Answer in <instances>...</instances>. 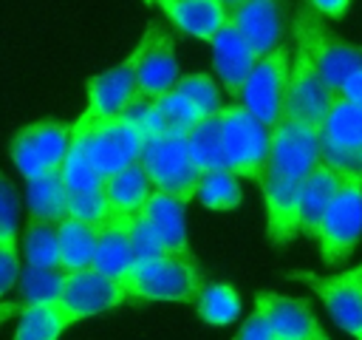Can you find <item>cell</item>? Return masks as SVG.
<instances>
[{
    "mask_svg": "<svg viewBox=\"0 0 362 340\" xmlns=\"http://www.w3.org/2000/svg\"><path fill=\"white\" fill-rule=\"evenodd\" d=\"M71 139L82 147V153L90 159L96 173L102 178L119 173L122 167L141 159L144 147V130L139 122H133L124 110L119 116L107 119H76L71 125Z\"/></svg>",
    "mask_w": 362,
    "mask_h": 340,
    "instance_id": "obj_1",
    "label": "cell"
},
{
    "mask_svg": "<svg viewBox=\"0 0 362 340\" xmlns=\"http://www.w3.org/2000/svg\"><path fill=\"white\" fill-rule=\"evenodd\" d=\"M130 298L189 303L204 286V272L192 252H164L150 261L133 264L122 278Z\"/></svg>",
    "mask_w": 362,
    "mask_h": 340,
    "instance_id": "obj_2",
    "label": "cell"
},
{
    "mask_svg": "<svg viewBox=\"0 0 362 340\" xmlns=\"http://www.w3.org/2000/svg\"><path fill=\"white\" fill-rule=\"evenodd\" d=\"M294 42L297 51H303L317 74L328 82L331 91L339 94L342 82L362 68V48L354 42H345L339 34H334L314 6H305L294 17Z\"/></svg>",
    "mask_w": 362,
    "mask_h": 340,
    "instance_id": "obj_3",
    "label": "cell"
},
{
    "mask_svg": "<svg viewBox=\"0 0 362 340\" xmlns=\"http://www.w3.org/2000/svg\"><path fill=\"white\" fill-rule=\"evenodd\" d=\"M218 142L223 170L238 178H260L269 162V128L240 102L218 108Z\"/></svg>",
    "mask_w": 362,
    "mask_h": 340,
    "instance_id": "obj_4",
    "label": "cell"
},
{
    "mask_svg": "<svg viewBox=\"0 0 362 340\" xmlns=\"http://www.w3.org/2000/svg\"><path fill=\"white\" fill-rule=\"evenodd\" d=\"M141 167L153 184V190L178 198L181 204L195 198V190L204 178V170L195 164L187 133H156L144 139L141 147Z\"/></svg>",
    "mask_w": 362,
    "mask_h": 340,
    "instance_id": "obj_5",
    "label": "cell"
},
{
    "mask_svg": "<svg viewBox=\"0 0 362 340\" xmlns=\"http://www.w3.org/2000/svg\"><path fill=\"white\" fill-rule=\"evenodd\" d=\"M362 238V178L342 176L322 221H320V252L325 266L345 261Z\"/></svg>",
    "mask_w": 362,
    "mask_h": 340,
    "instance_id": "obj_6",
    "label": "cell"
},
{
    "mask_svg": "<svg viewBox=\"0 0 362 340\" xmlns=\"http://www.w3.org/2000/svg\"><path fill=\"white\" fill-rule=\"evenodd\" d=\"M291 54L286 45H277L274 51L255 60L238 102L257 116L269 130L283 119V99H286V82H288Z\"/></svg>",
    "mask_w": 362,
    "mask_h": 340,
    "instance_id": "obj_7",
    "label": "cell"
},
{
    "mask_svg": "<svg viewBox=\"0 0 362 340\" xmlns=\"http://www.w3.org/2000/svg\"><path fill=\"white\" fill-rule=\"evenodd\" d=\"M286 278L300 280L317 298L325 303L331 320L351 334L354 340H362V264L339 272V275H317L308 269H288Z\"/></svg>",
    "mask_w": 362,
    "mask_h": 340,
    "instance_id": "obj_8",
    "label": "cell"
},
{
    "mask_svg": "<svg viewBox=\"0 0 362 340\" xmlns=\"http://www.w3.org/2000/svg\"><path fill=\"white\" fill-rule=\"evenodd\" d=\"M71 128L54 119L31 122L20 128L11 139V162L25 178L54 173L62 167L68 150H71Z\"/></svg>",
    "mask_w": 362,
    "mask_h": 340,
    "instance_id": "obj_9",
    "label": "cell"
},
{
    "mask_svg": "<svg viewBox=\"0 0 362 340\" xmlns=\"http://www.w3.org/2000/svg\"><path fill=\"white\" fill-rule=\"evenodd\" d=\"M337 96L339 94L328 88V82L317 74L311 60L294 48V62L288 68L286 99H283V119H294V122L320 128Z\"/></svg>",
    "mask_w": 362,
    "mask_h": 340,
    "instance_id": "obj_10",
    "label": "cell"
},
{
    "mask_svg": "<svg viewBox=\"0 0 362 340\" xmlns=\"http://www.w3.org/2000/svg\"><path fill=\"white\" fill-rule=\"evenodd\" d=\"M178 76L173 37L158 31V23H150L136 45V99H156L167 94Z\"/></svg>",
    "mask_w": 362,
    "mask_h": 340,
    "instance_id": "obj_11",
    "label": "cell"
},
{
    "mask_svg": "<svg viewBox=\"0 0 362 340\" xmlns=\"http://www.w3.org/2000/svg\"><path fill=\"white\" fill-rule=\"evenodd\" d=\"M274 170L305 181V176L320 164V128L280 119L269 130V162Z\"/></svg>",
    "mask_w": 362,
    "mask_h": 340,
    "instance_id": "obj_12",
    "label": "cell"
},
{
    "mask_svg": "<svg viewBox=\"0 0 362 340\" xmlns=\"http://www.w3.org/2000/svg\"><path fill=\"white\" fill-rule=\"evenodd\" d=\"M59 300L74 312L76 320H85V317L122 306L124 300H130V295L119 278L105 275L93 266H85V269L65 272Z\"/></svg>",
    "mask_w": 362,
    "mask_h": 340,
    "instance_id": "obj_13",
    "label": "cell"
},
{
    "mask_svg": "<svg viewBox=\"0 0 362 340\" xmlns=\"http://www.w3.org/2000/svg\"><path fill=\"white\" fill-rule=\"evenodd\" d=\"M260 193H263V204H266V232L269 241L283 246L291 238L300 235L297 230V204H300V178H291L280 170H274L272 164L263 167L260 178Z\"/></svg>",
    "mask_w": 362,
    "mask_h": 340,
    "instance_id": "obj_14",
    "label": "cell"
},
{
    "mask_svg": "<svg viewBox=\"0 0 362 340\" xmlns=\"http://www.w3.org/2000/svg\"><path fill=\"white\" fill-rule=\"evenodd\" d=\"M229 23L246 40L252 54L263 57L283 42V0H238L229 6Z\"/></svg>",
    "mask_w": 362,
    "mask_h": 340,
    "instance_id": "obj_15",
    "label": "cell"
},
{
    "mask_svg": "<svg viewBox=\"0 0 362 340\" xmlns=\"http://www.w3.org/2000/svg\"><path fill=\"white\" fill-rule=\"evenodd\" d=\"M85 91H88V108L82 119L119 116L136 99V51L119 65L90 76L85 82Z\"/></svg>",
    "mask_w": 362,
    "mask_h": 340,
    "instance_id": "obj_16",
    "label": "cell"
},
{
    "mask_svg": "<svg viewBox=\"0 0 362 340\" xmlns=\"http://www.w3.org/2000/svg\"><path fill=\"white\" fill-rule=\"evenodd\" d=\"M255 309L266 317L277 340H308L317 326V317L303 298L260 289L255 298Z\"/></svg>",
    "mask_w": 362,
    "mask_h": 340,
    "instance_id": "obj_17",
    "label": "cell"
},
{
    "mask_svg": "<svg viewBox=\"0 0 362 340\" xmlns=\"http://www.w3.org/2000/svg\"><path fill=\"white\" fill-rule=\"evenodd\" d=\"M209 45H212V62H215L218 79H221L223 91L238 102L240 88H243V82H246V76H249V71H252L257 57L252 54V48L246 45V40L238 34V28L232 23H226L209 40Z\"/></svg>",
    "mask_w": 362,
    "mask_h": 340,
    "instance_id": "obj_18",
    "label": "cell"
},
{
    "mask_svg": "<svg viewBox=\"0 0 362 340\" xmlns=\"http://www.w3.org/2000/svg\"><path fill=\"white\" fill-rule=\"evenodd\" d=\"M161 11L173 26L195 40H212L229 23L226 0H161Z\"/></svg>",
    "mask_w": 362,
    "mask_h": 340,
    "instance_id": "obj_19",
    "label": "cell"
},
{
    "mask_svg": "<svg viewBox=\"0 0 362 340\" xmlns=\"http://www.w3.org/2000/svg\"><path fill=\"white\" fill-rule=\"evenodd\" d=\"M339 181H342V176L337 170H331L328 164H322V162L305 176L303 187H300V204H297V230L305 238L317 241L320 221H322V215H325Z\"/></svg>",
    "mask_w": 362,
    "mask_h": 340,
    "instance_id": "obj_20",
    "label": "cell"
},
{
    "mask_svg": "<svg viewBox=\"0 0 362 340\" xmlns=\"http://www.w3.org/2000/svg\"><path fill=\"white\" fill-rule=\"evenodd\" d=\"M130 227H133V215H116V212H110L99 224L96 252H93V264H90L93 269L113 275V278H122L133 266Z\"/></svg>",
    "mask_w": 362,
    "mask_h": 340,
    "instance_id": "obj_21",
    "label": "cell"
},
{
    "mask_svg": "<svg viewBox=\"0 0 362 340\" xmlns=\"http://www.w3.org/2000/svg\"><path fill=\"white\" fill-rule=\"evenodd\" d=\"M139 212L158 232V238H161V244H164L167 252H189L187 224H184V204L178 198L153 190Z\"/></svg>",
    "mask_w": 362,
    "mask_h": 340,
    "instance_id": "obj_22",
    "label": "cell"
},
{
    "mask_svg": "<svg viewBox=\"0 0 362 340\" xmlns=\"http://www.w3.org/2000/svg\"><path fill=\"white\" fill-rule=\"evenodd\" d=\"M201 119H204V113L184 94H178L175 88H170L167 94L150 99L147 116H144V136H156V133H187Z\"/></svg>",
    "mask_w": 362,
    "mask_h": 340,
    "instance_id": "obj_23",
    "label": "cell"
},
{
    "mask_svg": "<svg viewBox=\"0 0 362 340\" xmlns=\"http://www.w3.org/2000/svg\"><path fill=\"white\" fill-rule=\"evenodd\" d=\"M102 193H105V201L110 207V212L116 215H136L147 196L153 193V184L141 167V162H133L127 167H122L119 173L107 176L105 184H102Z\"/></svg>",
    "mask_w": 362,
    "mask_h": 340,
    "instance_id": "obj_24",
    "label": "cell"
},
{
    "mask_svg": "<svg viewBox=\"0 0 362 340\" xmlns=\"http://www.w3.org/2000/svg\"><path fill=\"white\" fill-rule=\"evenodd\" d=\"M74 323H79V320L74 317V312L62 300H45V303L23 306L14 340H59V334Z\"/></svg>",
    "mask_w": 362,
    "mask_h": 340,
    "instance_id": "obj_25",
    "label": "cell"
},
{
    "mask_svg": "<svg viewBox=\"0 0 362 340\" xmlns=\"http://www.w3.org/2000/svg\"><path fill=\"white\" fill-rule=\"evenodd\" d=\"M96 235H99V224H88L79 218H59L57 221V238H59V266L65 272L74 269H85L93 264V252H96Z\"/></svg>",
    "mask_w": 362,
    "mask_h": 340,
    "instance_id": "obj_26",
    "label": "cell"
},
{
    "mask_svg": "<svg viewBox=\"0 0 362 340\" xmlns=\"http://www.w3.org/2000/svg\"><path fill=\"white\" fill-rule=\"evenodd\" d=\"M25 198H28V215L31 218H42V221H59L65 218V184L59 170L54 173H42L34 178H25Z\"/></svg>",
    "mask_w": 362,
    "mask_h": 340,
    "instance_id": "obj_27",
    "label": "cell"
},
{
    "mask_svg": "<svg viewBox=\"0 0 362 340\" xmlns=\"http://www.w3.org/2000/svg\"><path fill=\"white\" fill-rule=\"evenodd\" d=\"M320 136L337 144L362 147V108L337 96L320 125Z\"/></svg>",
    "mask_w": 362,
    "mask_h": 340,
    "instance_id": "obj_28",
    "label": "cell"
},
{
    "mask_svg": "<svg viewBox=\"0 0 362 340\" xmlns=\"http://www.w3.org/2000/svg\"><path fill=\"white\" fill-rule=\"evenodd\" d=\"M23 258L28 266H59L57 221L28 218V224L23 230Z\"/></svg>",
    "mask_w": 362,
    "mask_h": 340,
    "instance_id": "obj_29",
    "label": "cell"
},
{
    "mask_svg": "<svg viewBox=\"0 0 362 340\" xmlns=\"http://www.w3.org/2000/svg\"><path fill=\"white\" fill-rule=\"evenodd\" d=\"M198 317L209 326H226L240 317V298L229 283H204L195 298Z\"/></svg>",
    "mask_w": 362,
    "mask_h": 340,
    "instance_id": "obj_30",
    "label": "cell"
},
{
    "mask_svg": "<svg viewBox=\"0 0 362 340\" xmlns=\"http://www.w3.org/2000/svg\"><path fill=\"white\" fill-rule=\"evenodd\" d=\"M195 198L206 207V210H218V212H226V210H238L240 207V184H238V176L235 173H226V170H206L198 190H195Z\"/></svg>",
    "mask_w": 362,
    "mask_h": 340,
    "instance_id": "obj_31",
    "label": "cell"
},
{
    "mask_svg": "<svg viewBox=\"0 0 362 340\" xmlns=\"http://www.w3.org/2000/svg\"><path fill=\"white\" fill-rule=\"evenodd\" d=\"M62 280H65V269H59V266H28L25 264V269L20 272L23 306H34V303H45V300H59Z\"/></svg>",
    "mask_w": 362,
    "mask_h": 340,
    "instance_id": "obj_32",
    "label": "cell"
},
{
    "mask_svg": "<svg viewBox=\"0 0 362 340\" xmlns=\"http://www.w3.org/2000/svg\"><path fill=\"white\" fill-rule=\"evenodd\" d=\"M59 176H62L65 193H96L105 184V178L96 173V167L90 164V159L82 153L76 142H71V150L59 167Z\"/></svg>",
    "mask_w": 362,
    "mask_h": 340,
    "instance_id": "obj_33",
    "label": "cell"
},
{
    "mask_svg": "<svg viewBox=\"0 0 362 340\" xmlns=\"http://www.w3.org/2000/svg\"><path fill=\"white\" fill-rule=\"evenodd\" d=\"M178 94H184L204 116H209V113H215L218 108H221V94H218V85L206 76V74H184V76H178L175 79V85H173Z\"/></svg>",
    "mask_w": 362,
    "mask_h": 340,
    "instance_id": "obj_34",
    "label": "cell"
},
{
    "mask_svg": "<svg viewBox=\"0 0 362 340\" xmlns=\"http://www.w3.org/2000/svg\"><path fill=\"white\" fill-rule=\"evenodd\" d=\"M320 162L328 164L331 170H337L339 176L362 178V147L337 144V142H328L320 136Z\"/></svg>",
    "mask_w": 362,
    "mask_h": 340,
    "instance_id": "obj_35",
    "label": "cell"
},
{
    "mask_svg": "<svg viewBox=\"0 0 362 340\" xmlns=\"http://www.w3.org/2000/svg\"><path fill=\"white\" fill-rule=\"evenodd\" d=\"M65 212L71 218H79V221H88V224H102L110 215V207H107L102 190H96V193H68Z\"/></svg>",
    "mask_w": 362,
    "mask_h": 340,
    "instance_id": "obj_36",
    "label": "cell"
},
{
    "mask_svg": "<svg viewBox=\"0 0 362 340\" xmlns=\"http://www.w3.org/2000/svg\"><path fill=\"white\" fill-rule=\"evenodd\" d=\"M130 246H133V264H139V261H150V258H158V255L167 252L164 244H161V238H158V232L150 227V221H147L141 212L133 215Z\"/></svg>",
    "mask_w": 362,
    "mask_h": 340,
    "instance_id": "obj_37",
    "label": "cell"
},
{
    "mask_svg": "<svg viewBox=\"0 0 362 340\" xmlns=\"http://www.w3.org/2000/svg\"><path fill=\"white\" fill-rule=\"evenodd\" d=\"M17 221H20V204L11 181L0 170V241H17Z\"/></svg>",
    "mask_w": 362,
    "mask_h": 340,
    "instance_id": "obj_38",
    "label": "cell"
},
{
    "mask_svg": "<svg viewBox=\"0 0 362 340\" xmlns=\"http://www.w3.org/2000/svg\"><path fill=\"white\" fill-rule=\"evenodd\" d=\"M20 252L17 241H0V298L11 292V286L20 280Z\"/></svg>",
    "mask_w": 362,
    "mask_h": 340,
    "instance_id": "obj_39",
    "label": "cell"
},
{
    "mask_svg": "<svg viewBox=\"0 0 362 340\" xmlns=\"http://www.w3.org/2000/svg\"><path fill=\"white\" fill-rule=\"evenodd\" d=\"M232 340H277V334L272 332V326L266 323V317L255 309V312L243 320V326L238 329V334H235Z\"/></svg>",
    "mask_w": 362,
    "mask_h": 340,
    "instance_id": "obj_40",
    "label": "cell"
},
{
    "mask_svg": "<svg viewBox=\"0 0 362 340\" xmlns=\"http://www.w3.org/2000/svg\"><path fill=\"white\" fill-rule=\"evenodd\" d=\"M339 96L362 108V68H359V71H354V74H351V76L342 82V88H339Z\"/></svg>",
    "mask_w": 362,
    "mask_h": 340,
    "instance_id": "obj_41",
    "label": "cell"
},
{
    "mask_svg": "<svg viewBox=\"0 0 362 340\" xmlns=\"http://www.w3.org/2000/svg\"><path fill=\"white\" fill-rule=\"evenodd\" d=\"M308 3L325 17H342L348 11V6H351V0H308Z\"/></svg>",
    "mask_w": 362,
    "mask_h": 340,
    "instance_id": "obj_42",
    "label": "cell"
},
{
    "mask_svg": "<svg viewBox=\"0 0 362 340\" xmlns=\"http://www.w3.org/2000/svg\"><path fill=\"white\" fill-rule=\"evenodd\" d=\"M20 309H23V306H17V303H3V300H0V323H6L8 317H14Z\"/></svg>",
    "mask_w": 362,
    "mask_h": 340,
    "instance_id": "obj_43",
    "label": "cell"
},
{
    "mask_svg": "<svg viewBox=\"0 0 362 340\" xmlns=\"http://www.w3.org/2000/svg\"><path fill=\"white\" fill-rule=\"evenodd\" d=\"M308 340H331V337H328V334H325V329H322V326H320V323H317V326H314V332H311V337H308Z\"/></svg>",
    "mask_w": 362,
    "mask_h": 340,
    "instance_id": "obj_44",
    "label": "cell"
},
{
    "mask_svg": "<svg viewBox=\"0 0 362 340\" xmlns=\"http://www.w3.org/2000/svg\"><path fill=\"white\" fill-rule=\"evenodd\" d=\"M144 3H153V6H158V3H161V0H144Z\"/></svg>",
    "mask_w": 362,
    "mask_h": 340,
    "instance_id": "obj_45",
    "label": "cell"
}]
</instances>
